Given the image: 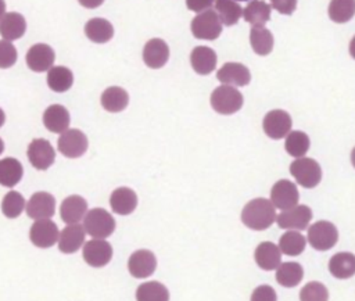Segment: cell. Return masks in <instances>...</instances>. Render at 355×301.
<instances>
[{
  "label": "cell",
  "mask_w": 355,
  "mask_h": 301,
  "mask_svg": "<svg viewBox=\"0 0 355 301\" xmlns=\"http://www.w3.org/2000/svg\"><path fill=\"white\" fill-rule=\"evenodd\" d=\"M87 137L79 129H67L58 139V150L67 158H78L87 150Z\"/></svg>",
  "instance_id": "obj_7"
},
{
  "label": "cell",
  "mask_w": 355,
  "mask_h": 301,
  "mask_svg": "<svg viewBox=\"0 0 355 301\" xmlns=\"http://www.w3.org/2000/svg\"><path fill=\"white\" fill-rule=\"evenodd\" d=\"M169 60V47L165 40L154 37L150 39L143 49V61L148 68L158 69Z\"/></svg>",
  "instance_id": "obj_17"
},
{
  "label": "cell",
  "mask_w": 355,
  "mask_h": 301,
  "mask_svg": "<svg viewBox=\"0 0 355 301\" xmlns=\"http://www.w3.org/2000/svg\"><path fill=\"white\" fill-rule=\"evenodd\" d=\"M220 83L229 86H247L251 80L250 69L240 62H225L216 72Z\"/></svg>",
  "instance_id": "obj_16"
},
{
  "label": "cell",
  "mask_w": 355,
  "mask_h": 301,
  "mask_svg": "<svg viewBox=\"0 0 355 301\" xmlns=\"http://www.w3.org/2000/svg\"><path fill=\"white\" fill-rule=\"evenodd\" d=\"M250 43L258 55H268L273 49V35L265 26H252L250 31Z\"/></svg>",
  "instance_id": "obj_33"
},
{
  "label": "cell",
  "mask_w": 355,
  "mask_h": 301,
  "mask_svg": "<svg viewBox=\"0 0 355 301\" xmlns=\"http://www.w3.org/2000/svg\"><path fill=\"white\" fill-rule=\"evenodd\" d=\"M291 123L293 121L288 112L283 110H272L265 115L262 121V128L266 136L279 140L290 133Z\"/></svg>",
  "instance_id": "obj_10"
},
{
  "label": "cell",
  "mask_w": 355,
  "mask_h": 301,
  "mask_svg": "<svg viewBox=\"0 0 355 301\" xmlns=\"http://www.w3.org/2000/svg\"><path fill=\"white\" fill-rule=\"evenodd\" d=\"M28 160L39 171L50 168L55 160V151L46 139H35L28 146Z\"/></svg>",
  "instance_id": "obj_12"
},
{
  "label": "cell",
  "mask_w": 355,
  "mask_h": 301,
  "mask_svg": "<svg viewBox=\"0 0 355 301\" xmlns=\"http://www.w3.org/2000/svg\"><path fill=\"white\" fill-rule=\"evenodd\" d=\"M83 229L94 239H105L115 230V219L104 208L89 209L83 218Z\"/></svg>",
  "instance_id": "obj_2"
},
{
  "label": "cell",
  "mask_w": 355,
  "mask_h": 301,
  "mask_svg": "<svg viewBox=\"0 0 355 301\" xmlns=\"http://www.w3.org/2000/svg\"><path fill=\"white\" fill-rule=\"evenodd\" d=\"M312 219V209L308 205H295L282 211L276 216V222L282 229L304 230Z\"/></svg>",
  "instance_id": "obj_9"
},
{
  "label": "cell",
  "mask_w": 355,
  "mask_h": 301,
  "mask_svg": "<svg viewBox=\"0 0 355 301\" xmlns=\"http://www.w3.org/2000/svg\"><path fill=\"white\" fill-rule=\"evenodd\" d=\"M24 175L22 164L17 158L0 160V184L4 187H14L19 183Z\"/></svg>",
  "instance_id": "obj_30"
},
{
  "label": "cell",
  "mask_w": 355,
  "mask_h": 301,
  "mask_svg": "<svg viewBox=\"0 0 355 301\" xmlns=\"http://www.w3.org/2000/svg\"><path fill=\"white\" fill-rule=\"evenodd\" d=\"M43 123L53 133H62L69 126V112L61 104H53L43 112Z\"/></svg>",
  "instance_id": "obj_22"
},
{
  "label": "cell",
  "mask_w": 355,
  "mask_h": 301,
  "mask_svg": "<svg viewBox=\"0 0 355 301\" xmlns=\"http://www.w3.org/2000/svg\"><path fill=\"white\" fill-rule=\"evenodd\" d=\"M351 162H352V165H354V168H355V147H354L352 151H351Z\"/></svg>",
  "instance_id": "obj_49"
},
{
  "label": "cell",
  "mask_w": 355,
  "mask_h": 301,
  "mask_svg": "<svg viewBox=\"0 0 355 301\" xmlns=\"http://www.w3.org/2000/svg\"><path fill=\"white\" fill-rule=\"evenodd\" d=\"M309 144H311V141H309V137L305 132L293 130L286 137L284 148L291 157L301 158L308 153Z\"/></svg>",
  "instance_id": "obj_36"
},
{
  "label": "cell",
  "mask_w": 355,
  "mask_h": 301,
  "mask_svg": "<svg viewBox=\"0 0 355 301\" xmlns=\"http://www.w3.org/2000/svg\"><path fill=\"white\" fill-rule=\"evenodd\" d=\"M215 0H186V6L190 11L194 12H202L208 10Z\"/></svg>",
  "instance_id": "obj_44"
},
{
  "label": "cell",
  "mask_w": 355,
  "mask_h": 301,
  "mask_svg": "<svg viewBox=\"0 0 355 301\" xmlns=\"http://www.w3.org/2000/svg\"><path fill=\"white\" fill-rule=\"evenodd\" d=\"M4 14H6V3L4 0H0V19L4 17Z\"/></svg>",
  "instance_id": "obj_47"
},
{
  "label": "cell",
  "mask_w": 355,
  "mask_h": 301,
  "mask_svg": "<svg viewBox=\"0 0 355 301\" xmlns=\"http://www.w3.org/2000/svg\"><path fill=\"white\" fill-rule=\"evenodd\" d=\"M280 254L282 251L279 246H275L272 241H262L255 248L254 258L261 269L272 270L280 265Z\"/></svg>",
  "instance_id": "obj_24"
},
{
  "label": "cell",
  "mask_w": 355,
  "mask_h": 301,
  "mask_svg": "<svg viewBox=\"0 0 355 301\" xmlns=\"http://www.w3.org/2000/svg\"><path fill=\"white\" fill-rule=\"evenodd\" d=\"M349 54H351V57L355 60V36L351 39V42H349Z\"/></svg>",
  "instance_id": "obj_46"
},
{
  "label": "cell",
  "mask_w": 355,
  "mask_h": 301,
  "mask_svg": "<svg viewBox=\"0 0 355 301\" xmlns=\"http://www.w3.org/2000/svg\"><path fill=\"white\" fill-rule=\"evenodd\" d=\"M54 55V50L49 44H33L26 53V65L35 72H44L53 67Z\"/></svg>",
  "instance_id": "obj_18"
},
{
  "label": "cell",
  "mask_w": 355,
  "mask_h": 301,
  "mask_svg": "<svg viewBox=\"0 0 355 301\" xmlns=\"http://www.w3.org/2000/svg\"><path fill=\"white\" fill-rule=\"evenodd\" d=\"M73 83V75L67 67H51L47 74V85L53 92L64 93L71 89Z\"/></svg>",
  "instance_id": "obj_32"
},
{
  "label": "cell",
  "mask_w": 355,
  "mask_h": 301,
  "mask_svg": "<svg viewBox=\"0 0 355 301\" xmlns=\"http://www.w3.org/2000/svg\"><path fill=\"white\" fill-rule=\"evenodd\" d=\"M60 232L57 225L50 219H37L29 229V239L39 248H49L58 241Z\"/></svg>",
  "instance_id": "obj_11"
},
{
  "label": "cell",
  "mask_w": 355,
  "mask_h": 301,
  "mask_svg": "<svg viewBox=\"0 0 355 301\" xmlns=\"http://www.w3.org/2000/svg\"><path fill=\"white\" fill-rule=\"evenodd\" d=\"M216 53L207 46H197L190 53V64L198 75H209L216 67Z\"/></svg>",
  "instance_id": "obj_20"
},
{
  "label": "cell",
  "mask_w": 355,
  "mask_h": 301,
  "mask_svg": "<svg viewBox=\"0 0 355 301\" xmlns=\"http://www.w3.org/2000/svg\"><path fill=\"white\" fill-rule=\"evenodd\" d=\"M234 1H247V0H234Z\"/></svg>",
  "instance_id": "obj_51"
},
{
  "label": "cell",
  "mask_w": 355,
  "mask_h": 301,
  "mask_svg": "<svg viewBox=\"0 0 355 301\" xmlns=\"http://www.w3.org/2000/svg\"><path fill=\"white\" fill-rule=\"evenodd\" d=\"M215 10L220 22L226 26L237 24L243 15V8L234 0H215Z\"/></svg>",
  "instance_id": "obj_34"
},
{
  "label": "cell",
  "mask_w": 355,
  "mask_h": 301,
  "mask_svg": "<svg viewBox=\"0 0 355 301\" xmlns=\"http://www.w3.org/2000/svg\"><path fill=\"white\" fill-rule=\"evenodd\" d=\"M87 212V203L83 197L80 196H69L67 197L60 207V215L62 222L67 225L71 223H79L85 218Z\"/></svg>",
  "instance_id": "obj_21"
},
{
  "label": "cell",
  "mask_w": 355,
  "mask_h": 301,
  "mask_svg": "<svg viewBox=\"0 0 355 301\" xmlns=\"http://www.w3.org/2000/svg\"><path fill=\"white\" fill-rule=\"evenodd\" d=\"M17 62V49L8 40H0V68H10Z\"/></svg>",
  "instance_id": "obj_41"
},
{
  "label": "cell",
  "mask_w": 355,
  "mask_h": 301,
  "mask_svg": "<svg viewBox=\"0 0 355 301\" xmlns=\"http://www.w3.org/2000/svg\"><path fill=\"white\" fill-rule=\"evenodd\" d=\"M211 105L218 114H234L243 107V94L229 85L218 86L211 94Z\"/></svg>",
  "instance_id": "obj_3"
},
{
  "label": "cell",
  "mask_w": 355,
  "mask_h": 301,
  "mask_svg": "<svg viewBox=\"0 0 355 301\" xmlns=\"http://www.w3.org/2000/svg\"><path fill=\"white\" fill-rule=\"evenodd\" d=\"M338 240L337 227L327 221H318L308 229V241L318 251H326L336 246Z\"/></svg>",
  "instance_id": "obj_6"
},
{
  "label": "cell",
  "mask_w": 355,
  "mask_h": 301,
  "mask_svg": "<svg viewBox=\"0 0 355 301\" xmlns=\"http://www.w3.org/2000/svg\"><path fill=\"white\" fill-rule=\"evenodd\" d=\"M78 1L80 6L86 8H97L104 3V0H78Z\"/></svg>",
  "instance_id": "obj_45"
},
{
  "label": "cell",
  "mask_w": 355,
  "mask_h": 301,
  "mask_svg": "<svg viewBox=\"0 0 355 301\" xmlns=\"http://www.w3.org/2000/svg\"><path fill=\"white\" fill-rule=\"evenodd\" d=\"M24 208H25V198L22 197L21 193L11 190L3 197L1 212L4 214V216L10 219L18 218L22 214Z\"/></svg>",
  "instance_id": "obj_39"
},
{
  "label": "cell",
  "mask_w": 355,
  "mask_h": 301,
  "mask_svg": "<svg viewBox=\"0 0 355 301\" xmlns=\"http://www.w3.org/2000/svg\"><path fill=\"white\" fill-rule=\"evenodd\" d=\"M276 300H277L276 291L268 284H261L252 291L250 301H276Z\"/></svg>",
  "instance_id": "obj_42"
},
{
  "label": "cell",
  "mask_w": 355,
  "mask_h": 301,
  "mask_svg": "<svg viewBox=\"0 0 355 301\" xmlns=\"http://www.w3.org/2000/svg\"><path fill=\"white\" fill-rule=\"evenodd\" d=\"M327 12L333 22L345 24L355 15V0H331Z\"/></svg>",
  "instance_id": "obj_38"
},
{
  "label": "cell",
  "mask_w": 355,
  "mask_h": 301,
  "mask_svg": "<svg viewBox=\"0 0 355 301\" xmlns=\"http://www.w3.org/2000/svg\"><path fill=\"white\" fill-rule=\"evenodd\" d=\"M3 150H4V143H3V140L0 139V154L3 153Z\"/></svg>",
  "instance_id": "obj_50"
},
{
  "label": "cell",
  "mask_w": 355,
  "mask_h": 301,
  "mask_svg": "<svg viewBox=\"0 0 355 301\" xmlns=\"http://www.w3.org/2000/svg\"><path fill=\"white\" fill-rule=\"evenodd\" d=\"M112 258V247L104 239H93L83 244V259L93 268L105 266Z\"/></svg>",
  "instance_id": "obj_13"
},
{
  "label": "cell",
  "mask_w": 355,
  "mask_h": 301,
  "mask_svg": "<svg viewBox=\"0 0 355 301\" xmlns=\"http://www.w3.org/2000/svg\"><path fill=\"white\" fill-rule=\"evenodd\" d=\"M290 173L298 184L305 189H312L319 184L322 179L320 165L313 158L301 157L290 164Z\"/></svg>",
  "instance_id": "obj_5"
},
{
  "label": "cell",
  "mask_w": 355,
  "mask_h": 301,
  "mask_svg": "<svg viewBox=\"0 0 355 301\" xmlns=\"http://www.w3.org/2000/svg\"><path fill=\"white\" fill-rule=\"evenodd\" d=\"M4 121H6V114H4V111L0 108V128L4 125Z\"/></svg>",
  "instance_id": "obj_48"
},
{
  "label": "cell",
  "mask_w": 355,
  "mask_h": 301,
  "mask_svg": "<svg viewBox=\"0 0 355 301\" xmlns=\"http://www.w3.org/2000/svg\"><path fill=\"white\" fill-rule=\"evenodd\" d=\"M300 194L297 190V186L287 179L277 180L270 190V203L275 208H279L282 211L293 208L298 204Z\"/></svg>",
  "instance_id": "obj_8"
},
{
  "label": "cell",
  "mask_w": 355,
  "mask_h": 301,
  "mask_svg": "<svg viewBox=\"0 0 355 301\" xmlns=\"http://www.w3.org/2000/svg\"><path fill=\"white\" fill-rule=\"evenodd\" d=\"M85 229L79 223L67 225L58 237V248L64 254H73L85 244Z\"/></svg>",
  "instance_id": "obj_19"
},
{
  "label": "cell",
  "mask_w": 355,
  "mask_h": 301,
  "mask_svg": "<svg viewBox=\"0 0 355 301\" xmlns=\"http://www.w3.org/2000/svg\"><path fill=\"white\" fill-rule=\"evenodd\" d=\"M191 33L196 39L215 40L222 32V22L215 10H205L191 19Z\"/></svg>",
  "instance_id": "obj_4"
},
{
  "label": "cell",
  "mask_w": 355,
  "mask_h": 301,
  "mask_svg": "<svg viewBox=\"0 0 355 301\" xmlns=\"http://www.w3.org/2000/svg\"><path fill=\"white\" fill-rule=\"evenodd\" d=\"M26 31L25 18L19 12H7L0 19V35L4 40L19 39Z\"/></svg>",
  "instance_id": "obj_25"
},
{
  "label": "cell",
  "mask_w": 355,
  "mask_h": 301,
  "mask_svg": "<svg viewBox=\"0 0 355 301\" xmlns=\"http://www.w3.org/2000/svg\"><path fill=\"white\" fill-rule=\"evenodd\" d=\"M55 212V198L47 191L35 193L26 203V214L32 219H50Z\"/></svg>",
  "instance_id": "obj_14"
},
{
  "label": "cell",
  "mask_w": 355,
  "mask_h": 301,
  "mask_svg": "<svg viewBox=\"0 0 355 301\" xmlns=\"http://www.w3.org/2000/svg\"><path fill=\"white\" fill-rule=\"evenodd\" d=\"M243 223L252 230H265L276 221V211L270 200L254 198L241 211Z\"/></svg>",
  "instance_id": "obj_1"
},
{
  "label": "cell",
  "mask_w": 355,
  "mask_h": 301,
  "mask_svg": "<svg viewBox=\"0 0 355 301\" xmlns=\"http://www.w3.org/2000/svg\"><path fill=\"white\" fill-rule=\"evenodd\" d=\"M100 101L103 108L108 112H121L128 107L129 94L119 86H111L103 92Z\"/></svg>",
  "instance_id": "obj_27"
},
{
  "label": "cell",
  "mask_w": 355,
  "mask_h": 301,
  "mask_svg": "<svg viewBox=\"0 0 355 301\" xmlns=\"http://www.w3.org/2000/svg\"><path fill=\"white\" fill-rule=\"evenodd\" d=\"M329 270L337 279H348L355 275V255L352 252H337L329 261Z\"/></svg>",
  "instance_id": "obj_26"
},
{
  "label": "cell",
  "mask_w": 355,
  "mask_h": 301,
  "mask_svg": "<svg viewBox=\"0 0 355 301\" xmlns=\"http://www.w3.org/2000/svg\"><path fill=\"white\" fill-rule=\"evenodd\" d=\"M304 269L298 262H283L276 268V280L283 287H295L301 283Z\"/></svg>",
  "instance_id": "obj_31"
},
{
  "label": "cell",
  "mask_w": 355,
  "mask_h": 301,
  "mask_svg": "<svg viewBox=\"0 0 355 301\" xmlns=\"http://www.w3.org/2000/svg\"><path fill=\"white\" fill-rule=\"evenodd\" d=\"M272 7L284 15H291L297 8V0H270Z\"/></svg>",
  "instance_id": "obj_43"
},
{
  "label": "cell",
  "mask_w": 355,
  "mask_h": 301,
  "mask_svg": "<svg viewBox=\"0 0 355 301\" xmlns=\"http://www.w3.org/2000/svg\"><path fill=\"white\" fill-rule=\"evenodd\" d=\"M305 244H306L305 237L300 232H295V230L286 232L279 240L280 251L290 257L300 255L305 250Z\"/></svg>",
  "instance_id": "obj_37"
},
{
  "label": "cell",
  "mask_w": 355,
  "mask_h": 301,
  "mask_svg": "<svg viewBox=\"0 0 355 301\" xmlns=\"http://www.w3.org/2000/svg\"><path fill=\"white\" fill-rule=\"evenodd\" d=\"M111 209L119 215H129L137 207V196L129 187H118L110 197Z\"/></svg>",
  "instance_id": "obj_23"
},
{
  "label": "cell",
  "mask_w": 355,
  "mask_h": 301,
  "mask_svg": "<svg viewBox=\"0 0 355 301\" xmlns=\"http://www.w3.org/2000/svg\"><path fill=\"white\" fill-rule=\"evenodd\" d=\"M85 35L94 43H107L114 36V28L104 18H92L85 25Z\"/></svg>",
  "instance_id": "obj_28"
},
{
  "label": "cell",
  "mask_w": 355,
  "mask_h": 301,
  "mask_svg": "<svg viewBox=\"0 0 355 301\" xmlns=\"http://www.w3.org/2000/svg\"><path fill=\"white\" fill-rule=\"evenodd\" d=\"M155 268H157V258L148 250H137L129 257L128 269L133 277H137V279L148 277L154 273Z\"/></svg>",
  "instance_id": "obj_15"
},
{
  "label": "cell",
  "mask_w": 355,
  "mask_h": 301,
  "mask_svg": "<svg viewBox=\"0 0 355 301\" xmlns=\"http://www.w3.org/2000/svg\"><path fill=\"white\" fill-rule=\"evenodd\" d=\"M329 291L324 284L319 282L306 283L300 291V301H327Z\"/></svg>",
  "instance_id": "obj_40"
},
{
  "label": "cell",
  "mask_w": 355,
  "mask_h": 301,
  "mask_svg": "<svg viewBox=\"0 0 355 301\" xmlns=\"http://www.w3.org/2000/svg\"><path fill=\"white\" fill-rule=\"evenodd\" d=\"M136 300L137 301H169V291L159 282H146L137 287Z\"/></svg>",
  "instance_id": "obj_35"
},
{
  "label": "cell",
  "mask_w": 355,
  "mask_h": 301,
  "mask_svg": "<svg viewBox=\"0 0 355 301\" xmlns=\"http://www.w3.org/2000/svg\"><path fill=\"white\" fill-rule=\"evenodd\" d=\"M272 7L263 0H251L243 10L245 22L252 26H263L270 19Z\"/></svg>",
  "instance_id": "obj_29"
}]
</instances>
